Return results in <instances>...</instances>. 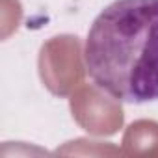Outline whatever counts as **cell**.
I'll list each match as a JSON object with an SVG mask.
<instances>
[{
	"mask_svg": "<svg viewBox=\"0 0 158 158\" xmlns=\"http://www.w3.org/2000/svg\"><path fill=\"white\" fill-rule=\"evenodd\" d=\"M84 67L115 101H158V0H115L93 21Z\"/></svg>",
	"mask_w": 158,
	"mask_h": 158,
	"instance_id": "obj_1",
	"label": "cell"
},
{
	"mask_svg": "<svg viewBox=\"0 0 158 158\" xmlns=\"http://www.w3.org/2000/svg\"><path fill=\"white\" fill-rule=\"evenodd\" d=\"M80 41L73 35L50 39L41 48L39 73L45 86L54 95H67L71 89L82 84L84 69L80 58Z\"/></svg>",
	"mask_w": 158,
	"mask_h": 158,
	"instance_id": "obj_2",
	"label": "cell"
},
{
	"mask_svg": "<svg viewBox=\"0 0 158 158\" xmlns=\"http://www.w3.org/2000/svg\"><path fill=\"white\" fill-rule=\"evenodd\" d=\"M73 117L86 130L95 134H114L123 123V110L106 99L97 88H82L71 99Z\"/></svg>",
	"mask_w": 158,
	"mask_h": 158,
	"instance_id": "obj_3",
	"label": "cell"
}]
</instances>
